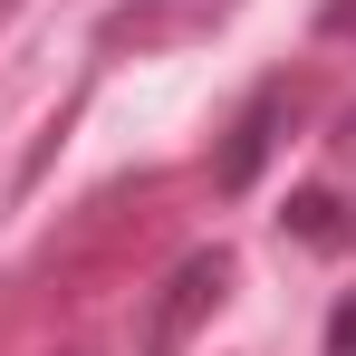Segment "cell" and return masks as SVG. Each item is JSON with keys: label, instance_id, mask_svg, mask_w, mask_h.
I'll use <instances>...</instances> for the list:
<instances>
[{"label": "cell", "instance_id": "1", "mask_svg": "<svg viewBox=\"0 0 356 356\" xmlns=\"http://www.w3.org/2000/svg\"><path fill=\"white\" fill-rule=\"evenodd\" d=\"M222 289H232V260H222V250H193L174 280H164L154 318H145V356H183V337L222 308Z\"/></svg>", "mask_w": 356, "mask_h": 356}, {"label": "cell", "instance_id": "2", "mask_svg": "<svg viewBox=\"0 0 356 356\" xmlns=\"http://www.w3.org/2000/svg\"><path fill=\"white\" fill-rule=\"evenodd\" d=\"M270 145H280V87H260V97L241 106L232 145L212 154V183H222V193H250V183H260V164H270Z\"/></svg>", "mask_w": 356, "mask_h": 356}, {"label": "cell", "instance_id": "3", "mask_svg": "<svg viewBox=\"0 0 356 356\" xmlns=\"http://www.w3.org/2000/svg\"><path fill=\"white\" fill-rule=\"evenodd\" d=\"M289 222H298V241H337V202H327V193H298Z\"/></svg>", "mask_w": 356, "mask_h": 356}, {"label": "cell", "instance_id": "4", "mask_svg": "<svg viewBox=\"0 0 356 356\" xmlns=\"http://www.w3.org/2000/svg\"><path fill=\"white\" fill-rule=\"evenodd\" d=\"M327 356H356V298L337 308V318H327Z\"/></svg>", "mask_w": 356, "mask_h": 356}, {"label": "cell", "instance_id": "5", "mask_svg": "<svg viewBox=\"0 0 356 356\" xmlns=\"http://www.w3.org/2000/svg\"><path fill=\"white\" fill-rule=\"evenodd\" d=\"M318 29H327V39H356V0H327V10H318Z\"/></svg>", "mask_w": 356, "mask_h": 356}, {"label": "cell", "instance_id": "6", "mask_svg": "<svg viewBox=\"0 0 356 356\" xmlns=\"http://www.w3.org/2000/svg\"><path fill=\"white\" fill-rule=\"evenodd\" d=\"M0 10H10V0H0Z\"/></svg>", "mask_w": 356, "mask_h": 356}]
</instances>
